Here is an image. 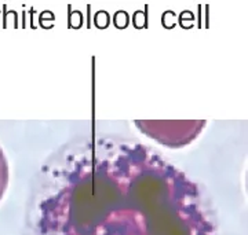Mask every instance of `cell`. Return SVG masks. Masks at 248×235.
I'll use <instances>...</instances> for the list:
<instances>
[{
  "instance_id": "cell-1",
  "label": "cell",
  "mask_w": 248,
  "mask_h": 235,
  "mask_svg": "<svg viewBox=\"0 0 248 235\" xmlns=\"http://www.w3.org/2000/svg\"><path fill=\"white\" fill-rule=\"evenodd\" d=\"M39 235H215L182 176H81L40 205Z\"/></svg>"
},
{
  "instance_id": "cell-2",
  "label": "cell",
  "mask_w": 248,
  "mask_h": 235,
  "mask_svg": "<svg viewBox=\"0 0 248 235\" xmlns=\"http://www.w3.org/2000/svg\"><path fill=\"white\" fill-rule=\"evenodd\" d=\"M9 184V166H7V161L3 150L0 148V200L3 198L6 189Z\"/></svg>"
}]
</instances>
